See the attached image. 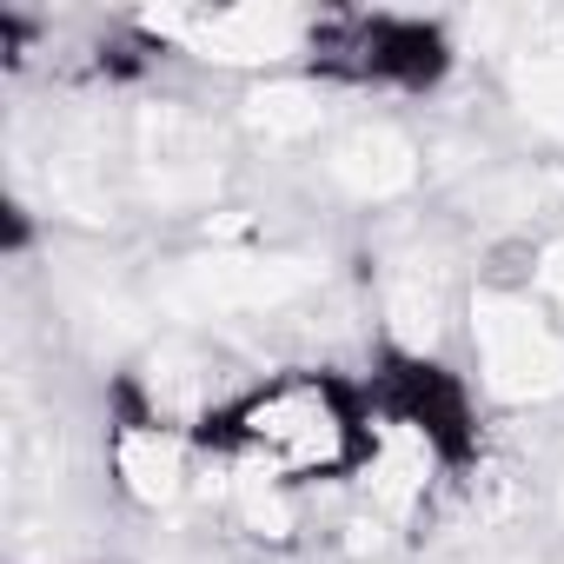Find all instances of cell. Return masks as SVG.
Listing matches in <instances>:
<instances>
[{"instance_id":"9","label":"cell","mask_w":564,"mask_h":564,"mask_svg":"<svg viewBox=\"0 0 564 564\" xmlns=\"http://www.w3.org/2000/svg\"><path fill=\"white\" fill-rule=\"evenodd\" d=\"M246 113H252V127L272 133V140H300V133L319 127V94H313V87H293V80H279V87H259V94L246 100Z\"/></svg>"},{"instance_id":"3","label":"cell","mask_w":564,"mask_h":564,"mask_svg":"<svg viewBox=\"0 0 564 564\" xmlns=\"http://www.w3.org/2000/svg\"><path fill=\"white\" fill-rule=\"evenodd\" d=\"M133 166H140V186L147 199L160 206H199L213 199L219 186V147H213V127L173 100H153L140 107L133 120Z\"/></svg>"},{"instance_id":"10","label":"cell","mask_w":564,"mask_h":564,"mask_svg":"<svg viewBox=\"0 0 564 564\" xmlns=\"http://www.w3.org/2000/svg\"><path fill=\"white\" fill-rule=\"evenodd\" d=\"M386 319L405 346H432L438 333V286H425L419 272H399L392 286H386Z\"/></svg>"},{"instance_id":"4","label":"cell","mask_w":564,"mask_h":564,"mask_svg":"<svg viewBox=\"0 0 564 564\" xmlns=\"http://www.w3.org/2000/svg\"><path fill=\"white\" fill-rule=\"evenodd\" d=\"M333 173H339V186H352L359 199H392V193H405V186L419 180V153H412V140H399L392 127H359L352 140H339Z\"/></svg>"},{"instance_id":"11","label":"cell","mask_w":564,"mask_h":564,"mask_svg":"<svg viewBox=\"0 0 564 564\" xmlns=\"http://www.w3.org/2000/svg\"><path fill=\"white\" fill-rule=\"evenodd\" d=\"M425 465H432V458H425V445L399 432V438L386 445V458H379V471H372V491H379V505H392V511H405V505H412V498L425 491Z\"/></svg>"},{"instance_id":"2","label":"cell","mask_w":564,"mask_h":564,"mask_svg":"<svg viewBox=\"0 0 564 564\" xmlns=\"http://www.w3.org/2000/svg\"><path fill=\"white\" fill-rule=\"evenodd\" d=\"M471 333H478L491 392H505V399H557L564 392V339L524 300L485 293L471 306Z\"/></svg>"},{"instance_id":"7","label":"cell","mask_w":564,"mask_h":564,"mask_svg":"<svg viewBox=\"0 0 564 564\" xmlns=\"http://www.w3.org/2000/svg\"><path fill=\"white\" fill-rule=\"evenodd\" d=\"M120 478L133 485V498L160 505L180 491V445L166 432H127L120 438Z\"/></svg>"},{"instance_id":"12","label":"cell","mask_w":564,"mask_h":564,"mask_svg":"<svg viewBox=\"0 0 564 564\" xmlns=\"http://www.w3.org/2000/svg\"><path fill=\"white\" fill-rule=\"evenodd\" d=\"M239 511H246V524H252V531H265V538H286V531H293L286 498H279V491H272V478H259V471H246V478H239Z\"/></svg>"},{"instance_id":"8","label":"cell","mask_w":564,"mask_h":564,"mask_svg":"<svg viewBox=\"0 0 564 564\" xmlns=\"http://www.w3.org/2000/svg\"><path fill=\"white\" fill-rule=\"evenodd\" d=\"M511 87H518V107H524L544 133H564V41L531 47V54L518 61V74H511Z\"/></svg>"},{"instance_id":"6","label":"cell","mask_w":564,"mask_h":564,"mask_svg":"<svg viewBox=\"0 0 564 564\" xmlns=\"http://www.w3.org/2000/svg\"><path fill=\"white\" fill-rule=\"evenodd\" d=\"M259 432H265V445L286 452V465H313V458L333 452V412H326L313 392L272 399V405L259 412Z\"/></svg>"},{"instance_id":"1","label":"cell","mask_w":564,"mask_h":564,"mask_svg":"<svg viewBox=\"0 0 564 564\" xmlns=\"http://www.w3.org/2000/svg\"><path fill=\"white\" fill-rule=\"evenodd\" d=\"M319 279V265L306 259H259V252H199L186 265L166 272L160 300L186 319H219V313H252V306H279L306 293Z\"/></svg>"},{"instance_id":"5","label":"cell","mask_w":564,"mask_h":564,"mask_svg":"<svg viewBox=\"0 0 564 564\" xmlns=\"http://www.w3.org/2000/svg\"><path fill=\"white\" fill-rule=\"evenodd\" d=\"M193 47H206V61H279L293 54V14L279 8H232V14H213V21H186Z\"/></svg>"},{"instance_id":"13","label":"cell","mask_w":564,"mask_h":564,"mask_svg":"<svg viewBox=\"0 0 564 564\" xmlns=\"http://www.w3.org/2000/svg\"><path fill=\"white\" fill-rule=\"evenodd\" d=\"M544 286H551V300L564 306V239H557V246L544 252Z\"/></svg>"}]
</instances>
